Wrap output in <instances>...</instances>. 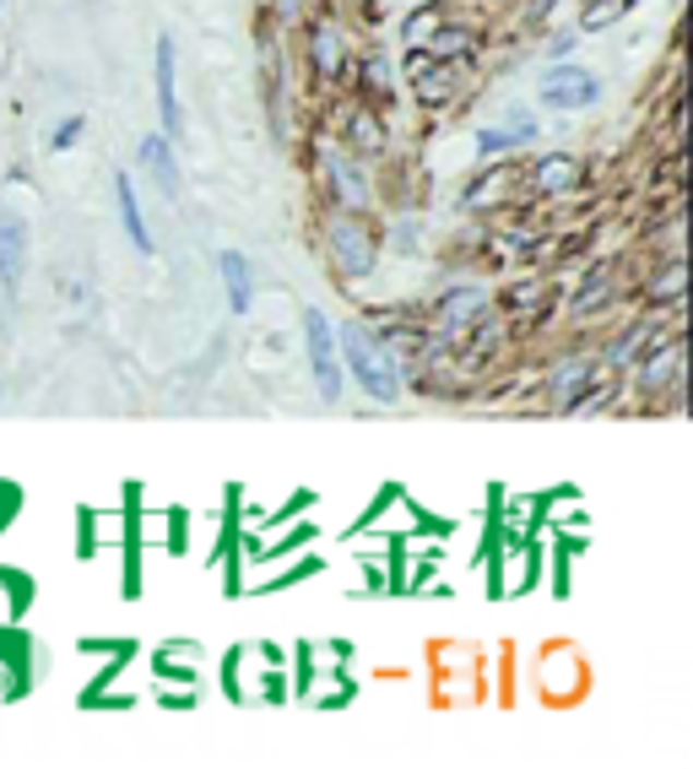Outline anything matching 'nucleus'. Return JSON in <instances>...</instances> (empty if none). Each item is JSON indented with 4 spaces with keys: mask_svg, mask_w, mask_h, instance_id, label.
I'll use <instances>...</instances> for the list:
<instances>
[{
    "mask_svg": "<svg viewBox=\"0 0 693 769\" xmlns=\"http://www.w3.org/2000/svg\"><path fill=\"white\" fill-rule=\"evenodd\" d=\"M336 352H342V374H353V385L380 401V407H396L402 390H407V358L391 336H380L369 320H342L336 325Z\"/></svg>",
    "mask_w": 693,
    "mask_h": 769,
    "instance_id": "1",
    "label": "nucleus"
},
{
    "mask_svg": "<svg viewBox=\"0 0 693 769\" xmlns=\"http://www.w3.org/2000/svg\"><path fill=\"white\" fill-rule=\"evenodd\" d=\"M325 250H331L342 277H374V266H380V228L363 212L336 206L325 217Z\"/></svg>",
    "mask_w": 693,
    "mask_h": 769,
    "instance_id": "2",
    "label": "nucleus"
},
{
    "mask_svg": "<svg viewBox=\"0 0 693 769\" xmlns=\"http://www.w3.org/2000/svg\"><path fill=\"white\" fill-rule=\"evenodd\" d=\"M303 358H309L314 396H320L325 407H336L342 390H347V374H342V352H336V325H331V314H320V309H303Z\"/></svg>",
    "mask_w": 693,
    "mask_h": 769,
    "instance_id": "3",
    "label": "nucleus"
},
{
    "mask_svg": "<svg viewBox=\"0 0 693 769\" xmlns=\"http://www.w3.org/2000/svg\"><path fill=\"white\" fill-rule=\"evenodd\" d=\"M601 93H607L601 76L590 65H580V60H553L537 76V104L553 109V115H585V109L601 104Z\"/></svg>",
    "mask_w": 693,
    "mask_h": 769,
    "instance_id": "4",
    "label": "nucleus"
},
{
    "mask_svg": "<svg viewBox=\"0 0 693 769\" xmlns=\"http://www.w3.org/2000/svg\"><path fill=\"white\" fill-rule=\"evenodd\" d=\"M488 288H477V283H455V288H444L439 293V304H433V325H439V352L450 347V341H461L466 331H477L482 320H488Z\"/></svg>",
    "mask_w": 693,
    "mask_h": 769,
    "instance_id": "5",
    "label": "nucleus"
},
{
    "mask_svg": "<svg viewBox=\"0 0 693 769\" xmlns=\"http://www.w3.org/2000/svg\"><path fill=\"white\" fill-rule=\"evenodd\" d=\"M537 694L548 705H574L585 694V661L574 645H548L537 656Z\"/></svg>",
    "mask_w": 693,
    "mask_h": 769,
    "instance_id": "6",
    "label": "nucleus"
},
{
    "mask_svg": "<svg viewBox=\"0 0 693 769\" xmlns=\"http://www.w3.org/2000/svg\"><path fill=\"white\" fill-rule=\"evenodd\" d=\"M152 82H157V120H163V136H179L184 115H179V82H174V38L157 33V49H152Z\"/></svg>",
    "mask_w": 693,
    "mask_h": 769,
    "instance_id": "7",
    "label": "nucleus"
},
{
    "mask_svg": "<svg viewBox=\"0 0 693 769\" xmlns=\"http://www.w3.org/2000/svg\"><path fill=\"white\" fill-rule=\"evenodd\" d=\"M115 206H120V228H126V239L136 244V255H157V239H152V228H146V212H141L136 173H131V168L115 173Z\"/></svg>",
    "mask_w": 693,
    "mask_h": 769,
    "instance_id": "8",
    "label": "nucleus"
},
{
    "mask_svg": "<svg viewBox=\"0 0 693 769\" xmlns=\"http://www.w3.org/2000/svg\"><path fill=\"white\" fill-rule=\"evenodd\" d=\"M22 272H27V223L11 206H0V283H5V293L22 288Z\"/></svg>",
    "mask_w": 693,
    "mask_h": 769,
    "instance_id": "9",
    "label": "nucleus"
},
{
    "mask_svg": "<svg viewBox=\"0 0 693 769\" xmlns=\"http://www.w3.org/2000/svg\"><path fill=\"white\" fill-rule=\"evenodd\" d=\"M217 277H223V293H228L234 314H250L255 309V266H250L244 250H223L217 255Z\"/></svg>",
    "mask_w": 693,
    "mask_h": 769,
    "instance_id": "10",
    "label": "nucleus"
},
{
    "mask_svg": "<svg viewBox=\"0 0 693 769\" xmlns=\"http://www.w3.org/2000/svg\"><path fill=\"white\" fill-rule=\"evenodd\" d=\"M120 597L136 602L141 597V482H126V580Z\"/></svg>",
    "mask_w": 693,
    "mask_h": 769,
    "instance_id": "11",
    "label": "nucleus"
},
{
    "mask_svg": "<svg viewBox=\"0 0 693 769\" xmlns=\"http://www.w3.org/2000/svg\"><path fill=\"white\" fill-rule=\"evenodd\" d=\"M136 163L152 173V179H157V190H163L168 201L179 195V157H174V136H163V131H157V136H141Z\"/></svg>",
    "mask_w": 693,
    "mask_h": 769,
    "instance_id": "12",
    "label": "nucleus"
},
{
    "mask_svg": "<svg viewBox=\"0 0 693 769\" xmlns=\"http://www.w3.org/2000/svg\"><path fill=\"white\" fill-rule=\"evenodd\" d=\"M325 184H331L336 206H347V212H363V206H369V173H363V163L331 157V163H325Z\"/></svg>",
    "mask_w": 693,
    "mask_h": 769,
    "instance_id": "13",
    "label": "nucleus"
},
{
    "mask_svg": "<svg viewBox=\"0 0 693 769\" xmlns=\"http://www.w3.org/2000/svg\"><path fill=\"white\" fill-rule=\"evenodd\" d=\"M678 374H683V341L656 347V336H650V347L640 352V390L645 396H661V385L678 380Z\"/></svg>",
    "mask_w": 693,
    "mask_h": 769,
    "instance_id": "14",
    "label": "nucleus"
},
{
    "mask_svg": "<svg viewBox=\"0 0 693 769\" xmlns=\"http://www.w3.org/2000/svg\"><path fill=\"white\" fill-rule=\"evenodd\" d=\"M590 380H596V358H585V352L563 358L553 369V380H548V401L553 407H580V396H585Z\"/></svg>",
    "mask_w": 693,
    "mask_h": 769,
    "instance_id": "15",
    "label": "nucleus"
},
{
    "mask_svg": "<svg viewBox=\"0 0 693 769\" xmlns=\"http://www.w3.org/2000/svg\"><path fill=\"white\" fill-rule=\"evenodd\" d=\"M309 60H314L320 76H336V71L353 65V49H347V38L336 33V22H314V27H309Z\"/></svg>",
    "mask_w": 693,
    "mask_h": 769,
    "instance_id": "16",
    "label": "nucleus"
},
{
    "mask_svg": "<svg viewBox=\"0 0 693 769\" xmlns=\"http://www.w3.org/2000/svg\"><path fill=\"white\" fill-rule=\"evenodd\" d=\"M531 184H537L542 195L574 190V184H580V157L574 153H542L537 163H531Z\"/></svg>",
    "mask_w": 693,
    "mask_h": 769,
    "instance_id": "17",
    "label": "nucleus"
},
{
    "mask_svg": "<svg viewBox=\"0 0 693 769\" xmlns=\"http://www.w3.org/2000/svg\"><path fill=\"white\" fill-rule=\"evenodd\" d=\"M353 76H358V87H363V98H374V104H385L391 93H396V71H391V60L374 49V55H363V60H353L347 65Z\"/></svg>",
    "mask_w": 693,
    "mask_h": 769,
    "instance_id": "18",
    "label": "nucleus"
},
{
    "mask_svg": "<svg viewBox=\"0 0 693 769\" xmlns=\"http://www.w3.org/2000/svg\"><path fill=\"white\" fill-rule=\"evenodd\" d=\"M650 331H656V314H650V320H640L634 331H623V336H618V341L607 347V358H601V363H612V369H623V363H634V352H640V341H645Z\"/></svg>",
    "mask_w": 693,
    "mask_h": 769,
    "instance_id": "19",
    "label": "nucleus"
},
{
    "mask_svg": "<svg viewBox=\"0 0 693 769\" xmlns=\"http://www.w3.org/2000/svg\"><path fill=\"white\" fill-rule=\"evenodd\" d=\"M320 645H309V639H298L292 645V666H298V683H292V699H309V688H314V677H320Z\"/></svg>",
    "mask_w": 693,
    "mask_h": 769,
    "instance_id": "20",
    "label": "nucleus"
},
{
    "mask_svg": "<svg viewBox=\"0 0 693 769\" xmlns=\"http://www.w3.org/2000/svg\"><path fill=\"white\" fill-rule=\"evenodd\" d=\"M244 661H250V645H234L223 656V688L234 694V705H250V688H244Z\"/></svg>",
    "mask_w": 693,
    "mask_h": 769,
    "instance_id": "21",
    "label": "nucleus"
},
{
    "mask_svg": "<svg viewBox=\"0 0 693 769\" xmlns=\"http://www.w3.org/2000/svg\"><path fill=\"white\" fill-rule=\"evenodd\" d=\"M629 5H634V0H590V11L580 16V33H601L607 22L629 16Z\"/></svg>",
    "mask_w": 693,
    "mask_h": 769,
    "instance_id": "22",
    "label": "nucleus"
},
{
    "mask_svg": "<svg viewBox=\"0 0 693 769\" xmlns=\"http://www.w3.org/2000/svg\"><path fill=\"white\" fill-rule=\"evenodd\" d=\"M515 147H521V142H515V136H510L504 125H482V131H477V157H482V163H493V157L515 153Z\"/></svg>",
    "mask_w": 693,
    "mask_h": 769,
    "instance_id": "23",
    "label": "nucleus"
},
{
    "mask_svg": "<svg viewBox=\"0 0 693 769\" xmlns=\"http://www.w3.org/2000/svg\"><path fill=\"white\" fill-rule=\"evenodd\" d=\"M504 131H510V136H515V142H521V147H526V142H537V136H542V125H537V115H531V109H526V104H510V115H504Z\"/></svg>",
    "mask_w": 693,
    "mask_h": 769,
    "instance_id": "24",
    "label": "nucleus"
},
{
    "mask_svg": "<svg viewBox=\"0 0 693 769\" xmlns=\"http://www.w3.org/2000/svg\"><path fill=\"white\" fill-rule=\"evenodd\" d=\"M82 136H87V115H65V120L49 131V153H71Z\"/></svg>",
    "mask_w": 693,
    "mask_h": 769,
    "instance_id": "25",
    "label": "nucleus"
},
{
    "mask_svg": "<svg viewBox=\"0 0 693 769\" xmlns=\"http://www.w3.org/2000/svg\"><path fill=\"white\" fill-rule=\"evenodd\" d=\"M255 694H261L266 705H287V699H292V683L282 677V666H261V683H255Z\"/></svg>",
    "mask_w": 693,
    "mask_h": 769,
    "instance_id": "26",
    "label": "nucleus"
},
{
    "mask_svg": "<svg viewBox=\"0 0 693 769\" xmlns=\"http://www.w3.org/2000/svg\"><path fill=\"white\" fill-rule=\"evenodd\" d=\"M98 553V515L82 504L76 509V558H93Z\"/></svg>",
    "mask_w": 693,
    "mask_h": 769,
    "instance_id": "27",
    "label": "nucleus"
},
{
    "mask_svg": "<svg viewBox=\"0 0 693 769\" xmlns=\"http://www.w3.org/2000/svg\"><path fill=\"white\" fill-rule=\"evenodd\" d=\"M396 493H402V488H396V482H385V493H380V498H374V504L363 509V520H358L353 531H342V537H363V531H369V526H374V520H380V515L391 509V498H396Z\"/></svg>",
    "mask_w": 693,
    "mask_h": 769,
    "instance_id": "28",
    "label": "nucleus"
},
{
    "mask_svg": "<svg viewBox=\"0 0 693 769\" xmlns=\"http://www.w3.org/2000/svg\"><path fill=\"white\" fill-rule=\"evenodd\" d=\"M309 575H320V558L309 553V558H298V564H287V575L277 580H266V591H282V586H298V580H309Z\"/></svg>",
    "mask_w": 693,
    "mask_h": 769,
    "instance_id": "29",
    "label": "nucleus"
},
{
    "mask_svg": "<svg viewBox=\"0 0 693 769\" xmlns=\"http://www.w3.org/2000/svg\"><path fill=\"white\" fill-rule=\"evenodd\" d=\"M678 293H683V266L672 261V266H667V277H661V288L650 283V299H656V304H678Z\"/></svg>",
    "mask_w": 693,
    "mask_h": 769,
    "instance_id": "30",
    "label": "nucleus"
},
{
    "mask_svg": "<svg viewBox=\"0 0 693 769\" xmlns=\"http://www.w3.org/2000/svg\"><path fill=\"white\" fill-rule=\"evenodd\" d=\"M413 526H417V537H439V542L455 531V520H444V515L433 520V515H428V509H417V504H413Z\"/></svg>",
    "mask_w": 693,
    "mask_h": 769,
    "instance_id": "31",
    "label": "nucleus"
},
{
    "mask_svg": "<svg viewBox=\"0 0 693 769\" xmlns=\"http://www.w3.org/2000/svg\"><path fill=\"white\" fill-rule=\"evenodd\" d=\"M184 548H190V515L168 509V553H184Z\"/></svg>",
    "mask_w": 693,
    "mask_h": 769,
    "instance_id": "32",
    "label": "nucleus"
},
{
    "mask_svg": "<svg viewBox=\"0 0 693 769\" xmlns=\"http://www.w3.org/2000/svg\"><path fill=\"white\" fill-rule=\"evenodd\" d=\"M82 650H87V656H131L136 645H131V639H93V634H87Z\"/></svg>",
    "mask_w": 693,
    "mask_h": 769,
    "instance_id": "33",
    "label": "nucleus"
},
{
    "mask_svg": "<svg viewBox=\"0 0 693 769\" xmlns=\"http://www.w3.org/2000/svg\"><path fill=\"white\" fill-rule=\"evenodd\" d=\"M250 656H255V666H287V650H282V645H272V639L250 645Z\"/></svg>",
    "mask_w": 693,
    "mask_h": 769,
    "instance_id": "34",
    "label": "nucleus"
},
{
    "mask_svg": "<svg viewBox=\"0 0 693 769\" xmlns=\"http://www.w3.org/2000/svg\"><path fill=\"white\" fill-rule=\"evenodd\" d=\"M574 591V575H569V553L558 548V558H553V597H569Z\"/></svg>",
    "mask_w": 693,
    "mask_h": 769,
    "instance_id": "35",
    "label": "nucleus"
},
{
    "mask_svg": "<svg viewBox=\"0 0 693 769\" xmlns=\"http://www.w3.org/2000/svg\"><path fill=\"white\" fill-rule=\"evenodd\" d=\"M580 49V27H558L553 33V60H569Z\"/></svg>",
    "mask_w": 693,
    "mask_h": 769,
    "instance_id": "36",
    "label": "nucleus"
},
{
    "mask_svg": "<svg viewBox=\"0 0 693 769\" xmlns=\"http://www.w3.org/2000/svg\"><path fill=\"white\" fill-rule=\"evenodd\" d=\"M0 11H5V0H0Z\"/></svg>",
    "mask_w": 693,
    "mask_h": 769,
    "instance_id": "37",
    "label": "nucleus"
}]
</instances>
